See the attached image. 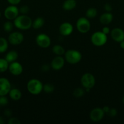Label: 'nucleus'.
<instances>
[{
	"instance_id": "39448f33",
	"label": "nucleus",
	"mask_w": 124,
	"mask_h": 124,
	"mask_svg": "<svg viewBox=\"0 0 124 124\" xmlns=\"http://www.w3.org/2000/svg\"><path fill=\"white\" fill-rule=\"evenodd\" d=\"M76 27L79 32L81 33H86L90 30L91 24L87 18L81 17L77 21Z\"/></svg>"
},
{
	"instance_id": "dca6fc26",
	"label": "nucleus",
	"mask_w": 124,
	"mask_h": 124,
	"mask_svg": "<svg viewBox=\"0 0 124 124\" xmlns=\"http://www.w3.org/2000/svg\"><path fill=\"white\" fill-rule=\"evenodd\" d=\"M113 19V15L111 13H109V12H107V13H103L100 16V22L102 24L107 25V24H109V23H111Z\"/></svg>"
},
{
	"instance_id": "a878e982",
	"label": "nucleus",
	"mask_w": 124,
	"mask_h": 124,
	"mask_svg": "<svg viewBox=\"0 0 124 124\" xmlns=\"http://www.w3.org/2000/svg\"><path fill=\"white\" fill-rule=\"evenodd\" d=\"M54 86L53 84L50 83L46 84L43 85V90H44V92H46L47 93H52L54 91Z\"/></svg>"
},
{
	"instance_id": "412c9836",
	"label": "nucleus",
	"mask_w": 124,
	"mask_h": 124,
	"mask_svg": "<svg viewBox=\"0 0 124 124\" xmlns=\"http://www.w3.org/2000/svg\"><path fill=\"white\" fill-rule=\"evenodd\" d=\"M52 52L57 56H62L65 53V50L60 45H55L52 47Z\"/></svg>"
},
{
	"instance_id": "2f4dec72",
	"label": "nucleus",
	"mask_w": 124,
	"mask_h": 124,
	"mask_svg": "<svg viewBox=\"0 0 124 124\" xmlns=\"http://www.w3.org/2000/svg\"><path fill=\"white\" fill-rule=\"evenodd\" d=\"M113 8H112V6L110 4L106 3L104 5V10L105 11H106L107 12H110L112 10Z\"/></svg>"
},
{
	"instance_id": "20e7f679",
	"label": "nucleus",
	"mask_w": 124,
	"mask_h": 124,
	"mask_svg": "<svg viewBox=\"0 0 124 124\" xmlns=\"http://www.w3.org/2000/svg\"><path fill=\"white\" fill-rule=\"evenodd\" d=\"M91 41L92 44L95 46L100 47L106 43L107 36L102 31H96L91 36Z\"/></svg>"
},
{
	"instance_id": "72a5a7b5",
	"label": "nucleus",
	"mask_w": 124,
	"mask_h": 124,
	"mask_svg": "<svg viewBox=\"0 0 124 124\" xmlns=\"http://www.w3.org/2000/svg\"><path fill=\"white\" fill-rule=\"evenodd\" d=\"M50 67L47 64H44V65L41 66V71H47L49 70Z\"/></svg>"
},
{
	"instance_id": "6ab92c4d",
	"label": "nucleus",
	"mask_w": 124,
	"mask_h": 124,
	"mask_svg": "<svg viewBox=\"0 0 124 124\" xmlns=\"http://www.w3.org/2000/svg\"><path fill=\"white\" fill-rule=\"evenodd\" d=\"M18 58V54L16 51L15 50H12L9 52L8 53L6 54V57H5V59L7 61V62L9 63H12L13 62L16 61L17 59Z\"/></svg>"
},
{
	"instance_id": "4c0bfd02",
	"label": "nucleus",
	"mask_w": 124,
	"mask_h": 124,
	"mask_svg": "<svg viewBox=\"0 0 124 124\" xmlns=\"http://www.w3.org/2000/svg\"><path fill=\"white\" fill-rule=\"evenodd\" d=\"M6 121H5L4 118L2 116H0V124H5Z\"/></svg>"
},
{
	"instance_id": "f704fd0d",
	"label": "nucleus",
	"mask_w": 124,
	"mask_h": 124,
	"mask_svg": "<svg viewBox=\"0 0 124 124\" xmlns=\"http://www.w3.org/2000/svg\"><path fill=\"white\" fill-rule=\"evenodd\" d=\"M12 111H11L10 109H6V110L4 111V115L6 116V117H10L12 116Z\"/></svg>"
},
{
	"instance_id": "a19ab883",
	"label": "nucleus",
	"mask_w": 124,
	"mask_h": 124,
	"mask_svg": "<svg viewBox=\"0 0 124 124\" xmlns=\"http://www.w3.org/2000/svg\"><path fill=\"white\" fill-rule=\"evenodd\" d=\"M1 12H0V18H1Z\"/></svg>"
},
{
	"instance_id": "a211bd4d",
	"label": "nucleus",
	"mask_w": 124,
	"mask_h": 124,
	"mask_svg": "<svg viewBox=\"0 0 124 124\" xmlns=\"http://www.w3.org/2000/svg\"><path fill=\"white\" fill-rule=\"evenodd\" d=\"M77 2L75 0H66L63 4V8L64 10H72L76 7Z\"/></svg>"
},
{
	"instance_id": "f8f14e48",
	"label": "nucleus",
	"mask_w": 124,
	"mask_h": 124,
	"mask_svg": "<svg viewBox=\"0 0 124 124\" xmlns=\"http://www.w3.org/2000/svg\"><path fill=\"white\" fill-rule=\"evenodd\" d=\"M8 69L10 73L15 76H18L21 75L23 71V68L21 64L16 61L10 63Z\"/></svg>"
},
{
	"instance_id": "bb28decb",
	"label": "nucleus",
	"mask_w": 124,
	"mask_h": 124,
	"mask_svg": "<svg viewBox=\"0 0 124 124\" xmlns=\"http://www.w3.org/2000/svg\"><path fill=\"white\" fill-rule=\"evenodd\" d=\"M73 94L75 98H81L85 94V91L81 88H77L73 92Z\"/></svg>"
},
{
	"instance_id": "423d86ee",
	"label": "nucleus",
	"mask_w": 124,
	"mask_h": 124,
	"mask_svg": "<svg viewBox=\"0 0 124 124\" xmlns=\"http://www.w3.org/2000/svg\"><path fill=\"white\" fill-rule=\"evenodd\" d=\"M81 83L85 89L86 88L91 89L95 85L96 79H95L94 76L92 74L89 73H86L81 76Z\"/></svg>"
},
{
	"instance_id": "ea45409f",
	"label": "nucleus",
	"mask_w": 124,
	"mask_h": 124,
	"mask_svg": "<svg viewBox=\"0 0 124 124\" xmlns=\"http://www.w3.org/2000/svg\"><path fill=\"white\" fill-rule=\"evenodd\" d=\"M122 102H123V104H124V97H123V98H122Z\"/></svg>"
},
{
	"instance_id": "4468645a",
	"label": "nucleus",
	"mask_w": 124,
	"mask_h": 124,
	"mask_svg": "<svg viewBox=\"0 0 124 124\" xmlns=\"http://www.w3.org/2000/svg\"><path fill=\"white\" fill-rule=\"evenodd\" d=\"M64 65V59L61 56H56L52 59L51 67L55 70H59L63 67Z\"/></svg>"
},
{
	"instance_id": "cd10ccee",
	"label": "nucleus",
	"mask_w": 124,
	"mask_h": 124,
	"mask_svg": "<svg viewBox=\"0 0 124 124\" xmlns=\"http://www.w3.org/2000/svg\"><path fill=\"white\" fill-rule=\"evenodd\" d=\"M8 99L6 96H0V107H4L8 104Z\"/></svg>"
},
{
	"instance_id": "aec40b11",
	"label": "nucleus",
	"mask_w": 124,
	"mask_h": 124,
	"mask_svg": "<svg viewBox=\"0 0 124 124\" xmlns=\"http://www.w3.org/2000/svg\"><path fill=\"white\" fill-rule=\"evenodd\" d=\"M44 20L43 18L41 17H38L34 21V22H32V27H33L34 29H39L44 25Z\"/></svg>"
},
{
	"instance_id": "7ed1b4c3",
	"label": "nucleus",
	"mask_w": 124,
	"mask_h": 124,
	"mask_svg": "<svg viewBox=\"0 0 124 124\" xmlns=\"http://www.w3.org/2000/svg\"><path fill=\"white\" fill-rule=\"evenodd\" d=\"M82 56L79 51L76 50H68L64 53V58L68 63L75 64L81 61Z\"/></svg>"
},
{
	"instance_id": "c9c22d12",
	"label": "nucleus",
	"mask_w": 124,
	"mask_h": 124,
	"mask_svg": "<svg viewBox=\"0 0 124 124\" xmlns=\"http://www.w3.org/2000/svg\"><path fill=\"white\" fill-rule=\"evenodd\" d=\"M102 31L103 33H105V35H107L109 32H110V29H109V28L108 27H103V29H102Z\"/></svg>"
},
{
	"instance_id": "c756f323",
	"label": "nucleus",
	"mask_w": 124,
	"mask_h": 124,
	"mask_svg": "<svg viewBox=\"0 0 124 124\" xmlns=\"http://www.w3.org/2000/svg\"><path fill=\"white\" fill-rule=\"evenodd\" d=\"M9 124H20L21 122L16 117H12L8 121Z\"/></svg>"
},
{
	"instance_id": "f3484780",
	"label": "nucleus",
	"mask_w": 124,
	"mask_h": 124,
	"mask_svg": "<svg viewBox=\"0 0 124 124\" xmlns=\"http://www.w3.org/2000/svg\"><path fill=\"white\" fill-rule=\"evenodd\" d=\"M9 96L12 100L13 101H18L21 98V92L18 88H12L10 89L9 93Z\"/></svg>"
},
{
	"instance_id": "473e14b6",
	"label": "nucleus",
	"mask_w": 124,
	"mask_h": 124,
	"mask_svg": "<svg viewBox=\"0 0 124 124\" xmlns=\"http://www.w3.org/2000/svg\"><path fill=\"white\" fill-rule=\"evenodd\" d=\"M7 1H8L9 3L11 5L16 6V5L18 4L21 2V0H7Z\"/></svg>"
},
{
	"instance_id": "1a4fd4ad",
	"label": "nucleus",
	"mask_w": 124,
	"mask_h": 124,
	"mask_svg": "<svg viewBox=\"0 0 124 124\" xmlns=\"http://www.w3.org/2000/svg\"><path fill=\"white\" fill-rule=\"evenodd\" d=\"M24 40V36L23 34L18 31H15V32L11 33L8 37V41L11 44L19 45L23 42Z\"/></svg>"
},
{
	"instance_id": "0eeeda50",
	"label": "nucleus",
	"mask_w": 124,
	"mask_h": 124,
	"mask_svg": "<svg viewBox=\"0 0 124 124\" xmlns=\"http://www.w3.org/2000/svg\"><path fill=\"white\" fill-rule=\"evenodd\" d=\"M36 43L41 48H47L51 45V39L48 35L44 33L39 34L36 37Z\"/></svg>"
},
{
	"instance_id": "58836bf2",
	"label": "nucleus",
	"mask_w": 124,
	"mask_h": 124,
	"mask_svg": "<svg viewBox=\"0 0 124 124\" xmlns=\"http://www.w3.org/2000/svg\"><path fill=\"white\" fill-rule=\"evenodd\" d=\"M120 47H121L122 49H124V40L120 42Z\"/></svg>"
},
{
	"instance_id": "9b49d317",
	"label": "nucleus",
	"mask_w": 124,
	"mask_h": 124,
	"mask_svg": "<svg viewBox=\"0 0 124 124\" xmlns=\"http://www.w3.org/2000/svg\"><path fill=\"white\" fill-rule=\"evenodd\" d=\"M11 89L9 81L4 78H0V96H6L9 94Z\"/></svg>"
},
{
	"instance_id": "9d476101",
	"label": "nucleus",
	"mask_w": 124,
	"mask_h": 124,
	"mask_svg": "<svg viewBox=\"0 0 124 124\" xmlns=\"http://www.w3.org/2000/svg\"><path fill=\"white\" fill-rule=\"evenodd\" d=\"M104 111L101 108H95L91 110L89 114L90 119L95 122L100 121L104 116Z\"/></svg>"
},
{
	"instance_id": "f257e3e1",
	"label": "nucleus",
	"mask_w": 124,
	"mask_h": 124,
	"mask_svg": "<svg viewBox=\"0 0 124 124\" xmlns=\"http://www.w3.org/2000/svg\"><path fill=\"white\" fill-rule=\"evenodd\" d=\"M13 24L15 26L20 30H28L32 25V21L31 18L26 15L18 16L14 19Z\"/></svg>"
},
{
	"instance_id": "f03ea898",
	"label": "nucleus",
	"mask_w": 124,
	"mask_h": 124,
	"mask_svg": "<svg viewBox=\"0 0 124 124\" xmlns=\"http://www.w3.org/2000/svg\"><path fill=\"white\" fill-rule=\"evenodd\" d=\"M43 85L40 80L37 79H32L27 84V89L28 92L34 95L40 94L43 90Z\"/></svg>"
},
{
	"instance_id": "2eb2a0df",
	"label": "nucleus",
	"mask_w": 124,
	"mask_h": 124,
	"mask_svg": "<svg viewBox=\"0 0 124 124\" xmlns=\"http://www.w3.org/2000/svg\"><path fill=\"white\" fill-rule=\"evenodd\" d=\"M111 36L115 42H120L124 40V31L121 29L115 28L111 30Z\"/></svg>"
},
{
	"instance_id": "ddd939ff",
	"label": "nucleus",
	"mask_w": 124,
	"mask_h": 124,
	"mask_svg": "<svg viewBox=\"0 0 124 124\" xmlns=\"http://www.w3.org/2000/svg\"><path fill=\"white\" fill-rule=\"evenodd\" d=\"M72 25L71 23L66 22L61 24L59 27V32L62 36H69L73 31Z\"/></svg>"
},
{
	"instance_id": "5701e85b",
	"label": "nucleus",
	"mask_w": 124,
	"mask_h": 124,
	"mask_svg": "<svg viewBox=\"0 0 124 124\" xmlns=\"http://www.w3.org/2000/svg\"><path fill=\"white\" fill-rule=\"evenodd\" d=\"M97 11L96 8H94V7H91V8H88L86 12V16L87 18L89 19H93L95 17L97 16Z\"/></svg>"
},
{
	"instance_id": "393cba45",
	"label": "nucleus",
	"mask_w": 124,
	"mask_h": 124,
	"mask_svg": "<svg viewBox=\"0 0 124 124\" xmlns=\"http://www.w3.org/2000/svg\"><path fill=\"white\" fill-rule=\"evenodd\" d=\"M13 25H14V24L11 21H6L3 25L4 30L7 33L11 32L13 30Z\"/></svg>"
},
{
	"instance_id": "e433bc0d",
	"label": "nucleus",
	"mask_w": 124,
	"mask_h": 124,
	"mask_svg": "<svg viewBox=\"0 0 124 124\" xmlns=\"http://www.w3.org/2000/svg\"><path fill=\"white\" fill-rule=\"evenodd\" d=\"M102 109H103L105 113H108L109 112V110H110V108H109L108 106H105L103 107V108Z\"/></svg>"
},
{
	"instance_id": "c85d7f7f",
	"label": "nucleus",
	"mask_w": 124,
	"mask_h": 124,
	"mask_svg": "<svg viewBox=\"0 0 124 124\" xmlns=\"http://www.w3.org/2000/svg\"><path fill=\"white\" fill-rule=\"evenodd\" d=\"M19 12L23 15H26L29 12V7L26 5L21 6L19 9Z\"/></svg>"
},
{
	"instance_id": "6e6552de",
	"label": "nucleus",
	"mask_w": 124,
	"mask_h": 124,
	"mask_svg": "<svg viewBox=\"0 0 124 124\" xmlns=\"http://www.w3.org/2000/svg\"><path fill=\"white\" fill-rule=\"evenodd\" d=\"M19 12V9L17 8V6L11 5L5 9L4 14L6 19L9 20H14L18 16Z\"/></svg>"
},
{
	"instance_id": "4be33fe9",
	"label": "nucleus",
	"mask_w": 124,
	"mask_h": 124,
	"mask_svg": "<svg viewBox=\"0 0 124 124\" xmlns=\"http://www.w3.org/2000/svg\"><path fill=\"white\" fill-rule=\"evenodd\" d=\"M8 48V42L4 38H0V53H4Z\"/></svg>"
},
{
	"instance_id": "b1692460",
	"label": "nucleus",
	"mask_w": 124,
	"mask_h": 124,
	"mask_svg": "<svg viewBox=\"0 0 124 124\" xmlns=\"http://www.w3.org/2000/svg\"><path fill=\"white\" fill-rule=\"evenodd\" d=\"M9 68V62L6 59L0 58V73L5 72Z\"/></svg>"
},
{
	"instance_id": "7c9ffc66",
	"label": "nucleus",
	"mask_w": 124,
	"mask_h": 124,
	"mask_svg": "<svg viewBox=\"0 0 124 124\" xmlns=\"http://www.w3.org/2000/svg\"><path fill=\"white\" fill-rule=\"evenodd\" d=\"M108 114L109 115V116H111V117H114V116H116L117 114V111L116 109L110 108V110H109Z\"/></svg>"
}]
</instances>
